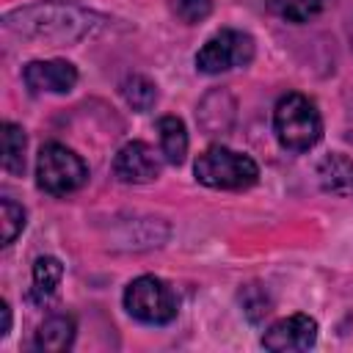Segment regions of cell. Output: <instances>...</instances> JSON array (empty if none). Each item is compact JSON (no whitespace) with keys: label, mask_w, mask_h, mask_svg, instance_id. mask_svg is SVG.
I'll use <instances>...</instances> for the list:
<instances>
[{"label":"cell","mask_w":353,"mask_h":353,"mask_svg":"<svg viewBox=\"0 0 353 353\" xmlns=\"http://www.w3.org/2000/svg\"><path fill=\"white\" fill-rule=\"evenodd\" d=\"M273 132L287 152H309L323 138V116L303 94H287L276 102Z\"/></svg>","instance_id":"2"},{"label":"cell","mask_w":353,"mask_h":353,"mask_svg":"<svg viewBox=\"0 0 353 353\" xmlns=\"http://www.w3.org/2000/svg\"><path fill=\"white\" fill-rule=\"evenodd\" d=\"M0 226H3V245H11L17 234L25 229V210L11 199H0Z\"/></svg>","instance_id":"17"},{"label":"cell","mask_w":353,"mask_h":353,"mask_svg":"<svg viewBox=\"0 0 353 353\" xmlns=\"http://www.w3.org/2000/svg\"><path fill=\"white\" fill-rule=\"evenodd\" d=\"M317 342V323L309 314H290L276 320L265 336L262 345L273 353H298V350H309Z\"/></svg>","instance_id":"7"},{"label":"cell","mask_w":353,"mask_h":353,"mask_svg":"<svg viewBox=\"0 0 353 353\" xmlns=\"http://www.w3.org/2000/svg\"><path fill=\"white\" fill-rule=\"evenodd\" d=\"M317 179L325 193L334 196H353V160L345 154H325L317 163Z\"/></svg>","instance_id":"10"},{"label":"cell","mask_w":353,"mask_h":353,"mask_svg":"<svg viewBox=\"0 0 353 353\" xmlns=\"http://www.w3.org/2000/svg\"><path fill=\"white\" fill-rule=\"evenodd\" d=\"M157 135H160V152L171 165H179L188 154V132L182 119L176 116H163L157 121Z\"/></svg>","instance_id":"12"},{"label":"cell","mask_w":353,"mask_h":353,"mask_svg":"<svg viewBox=\"0 0 353 353\" xmlns=\"http://www.w3.org/2000/svg\"><path fill=\"white\" fill-rule=\"evenodd\" d=\"M119 88H121L124 102H127L132 110H138V113L152 110L154 102H157V85H154L149 77H143V74H130V77H124Z\"/></svg>","instance_id":"14"},{"label":"cell","mask_w":353,"mask_h":353,"mask_svg":"<svg viewBox=\"0 0 353 353\" xmlns=\"http://www.w3.org/2000/svg\"><path fill=\"white\" fill-rule=\"evenodd\" d=\"M124 309L149 325H165L176 317L179 301L171 284H165L157 276H138L124 290Z\"/></svg>","instance_id":"4"},{"label":"cell","mask_w":353,"mask_h":353,"mask_svg":"<svg viewBox=\"0 0 353 353\" xmlns=\"http://www.w3.org/2000/svg\"><path fill=\"white\" fill-rule=\"evenodd\" d=\"M268 8L287 22H309L320 14L323 0H268Z\"/></svg>","instance_id":"16"},{"label":"cell","mask_w":353,"mask_h":353,"mask_svg":"<svg viewBox=\"0 0 353 353\" xmlns=\"http://www.w3.org/2000/svg\"><path fill=\"white\" fill-rule=\"evenodd\" d=\"M113 174L119 182L127 185H146L160 176V157L143 141L124 143L113 157Z\"/></svg>","instance_id":"8"},{"label":"cell","mask_w":353,"mask_h":353,"mask_svg":"<svg viewBox=\"0 0 353 353\" xmlns=\"http://www.w3.org/2000/svg\"><path fill=\"white\" fill-rule=\"evenodd\" d=\"M0 314H3V328H0V336H6V334H8V328H11V309H8V303H6V301L0 303Z\"/></svg>","instance_id":"19"},{"label":"cell","mask_w":353,"mask_h":353,"mask_svg":"<svg viewBox=\"0 0 353 353\" xmlns=\"http://www.w3.org/2000/svg\"><path fill=\"white\" fill-rule=\"evenodd\" d=\"M88 168L80 154L66 149L63 143H44L36 160V182L41 190L52 196L74 193L85 185Z\"/></svg>","instance_id":"5"},{"label":"cell","mask_w":353,"mask_h":353,"mask_svg":"<svg viewBox=\"0 0 353 353\" xmlns=\"http://www.w3.org/2000/svg\"><path fill=\"white\" fill-rule=\"evenodd\" d=\"M174 11H176V17H179L185 25H196V22H201V19L210 17L212 3H210V0H176Z\"/></svg>","instance_id":"18"},{"label":"cell","mask_w":353,"mask_h":353,"mask_svg":"<svg viewBox=\"0 0 353 353\" xmlns=\"http://www.w3.org/2000/svg\"><path fill=\"white\" fill-rule=\"evenodd\" d=\"M254 61V39L243 30L223 28L210 36L196 52V69L204 74H221Z\"/></svg>","instance_id":"6"},{"label":"cell","mask_w":353,"mask_h":353,"mask_svg":"<svg viewBox=\"0 0 353 353\" xmlns=\"http://www.w3.org/2000/svg\"><path fill=\"white\" fill-rule=\"evenodd\" d=\"M72 342H74V320L69 314H52V317H47L36 328V334H33V345L39 350L58 353V350L72 347Z\"/></svg>","instance_id":"11"},{"label":"cell","mask_w":353,"mask_h":353,"mask_svg":"<svg viewBox=\"0 0 353 353\" xmlns=\"http://www.w3.org/2000/svg\"><path fill=\"white\" fill-rule=\"evenodd\" d=\"M91 25H94V17L88 11L66 3H39L6 17L8 30H17L22 36L50 39V41H74L85 36Z\"/></svg>","instance_id":"1"},{"label":"cell","mask_w":353,"mask_h":353,"mask_svg":"<svg viewBox=\"0 0 353 353\" xmlns=\"http://www.w3.org/2000/svg\"><path fill=\"white\" fill-rule=\"evenodd\" d=\"M25 130L14 121H3V171L19 176L25 171Z\"/></svg>","instance_id":"13"},{"label":"cell","mask_w":353,"mask_h":353,"mask_svg":"<svg viewBox=\"0 0 353 353\" xmlns=\"http://www.w3.org/2000/svg\"><path fill=\"white\" fill-rule=\"evenodd\" d=\"M22 77L33 94H69L77 83V69L69 61H30Z\"/></svg>","instance_id":"9"},{"label":"cell","mask_w":353,"mask_h":353,"mask_svg":"<svg viewBox=\"0 0 353 353\" xmlns=\"http://www.w3.org/2000/svg\"><path fill=\"white\" fill-rule=\"evenodd\" d=\"M63 279V265L55 256H39L33 262V295L50 298Z\"/></svg>","instance_id":"15"},{"label":"cell","mask_w":353,"mask_h":353,"mask_svg":"<svg viewBox=\"0 0 353 353\" xmlns=\"http://www.w3.org/2000/svg\"><path fill=\"white\" fill-rule=\"evenodd\" d=\"M193 174L201 185L215 188V190H245L256 185L259 165L248 154L215 143V146H207L196 157Z\"/></svg>","instance_id":"3"}]
</instances>
